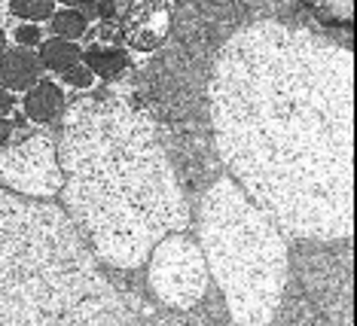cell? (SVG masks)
<instances>
[{"instance_id":"1","label":"cell","mask_w":357,"mask_h":326,"mask_svg":"<svg viewBox=\"0 0 357 326\" xmlns=\"http://www.w3.org/2000/svg\"><path fill=\"white\" fill-rule=\"evenodd\" d=\"M351 52L305 28L259 22L220 49L211 119L241 192L294 238L351 232Z\"/></svg>"},{"instance_id":"2","label":"cell","mask_w":357,"mask_h":326,"mask_svg":"<svg viewBox=\"0 0 357 326\" xmlns=\"http://www.w3.org/2000/svg\"><path fill=\"white\" fill-rule=\"evenodd\" d=\"M59 165L70 217L104 263L137 268L186 226L190 210L150 119L119 98L70 107Z\"/></svg>"},{"instance_id":"3","label":"cell","mask_w":357,"mask_h":326,"mask_svg":"<svg viewBox=\"0 0 357 326\" xmlns=\"http://www.w3.org/2000/svg\"><path fill=\"white\" fill-rule=\"evenodd\" d=\"M0 326H137L61 210L0 195Z\"/></svg>"},{"instance_id":"4","label":"cell","mask_w":357,"mask_h":326,"mask_svg":"<svg viewBox=\"0 0 357 326\" xmlns=\"http://www.w3.org/2000/svg\"><path fill=\"white\" fill-rule=\"evenodd\" d=\"M202 241L232 317L241 326H266L287 281L278 226L232 180H217L202 208Z\"/></svg>"},{"instance_id":"5","label":"cell","mask_w":357,"mask_h":326,"mask_svg":"<svg viewBox=\"0 0 357 326\" xmlns=\"http://www.w3.org/2000/svg\"><path fill=\"white\" fill-rule=\"evenodd\" d=\"M150 256V284L162 302L172 308L196 305L208 284V268L196 244H190L181 235H168L153 247Z\"/></svg>"},{"instance_id":"6","label":"cell","mask_w":357,"mask_h":326,"mask_svg":"<svg viewBox=\"0 0 357 326\" xmlns=\"http://www.w3.org/2000/svg\"><path fill=\"white\" fill-rule=\"evenodd\" d=\"M0 183L28 195H55L61 189V165L46 137H31L0 156Z\"/></svg>"},{"instance_id":"7","label":"cell","mask_w":357,"mask_h":326,"mask_svg":"<svg viewBox=\"0 0 357 326\" xmlns=\"http://www.w3.org/2000/svg\"><path fill=\"white\" fill-rule=\"evenodd\" d=\"M168 34V13L159 0H135L123 19V37L141 52L156 49Z\"/></svg>"},{"instance_id":"8","label":"cell","mask_w":357,"mask_h":326,"mask_svg":"<svg viewBox=\"0 0 357 326\" xmlns=\"http://www.w3.org/2000/svg\"><path fill=\"white\" fill-rule=\"evenodd\" d=\"M40 55L19 46L13 52H3L0 59V86L10 92H28L34 83H40Z\"/></svg>"},{"instance_id":"9","label":"cell","mask_w":357,"mask_h":326,"mask_svg":"<svg viewBox=\"0 0 357 326\" xmlns=\"http://www.w3.org/2000/svg\"><path fill=\"white\" fill-rule=\"evenodd\" d=\"M64 113V92L50 79H40L28 88L25 95V116L46 125V122H55Z\"/></svg>"},{"instance_id":"10","label":"cell","mask_w":357,"mask_h":326,"mask_svg":"<svg viewBox=\"0 0 357 326\" xmlns=\"http://www.w3.org/2000/svg\"><path fill=\"white\" fill-rule=\"evenodd\" d=\"M79 61H83L95 77L113 79V77H119V73L128 68V52L126 49H119V46H113V43H92V46L83 49Z\"/></svg>"},{"instance_id":"11","label":"cell","mask_w":357,"mask_h":326,"mask_svg":"<svg viewBox=\"0 0 357 326\" xmlns=\"http://www.w3.org/2000/svg\"><path fill=\"white\" fill-rule=\"evenodd\" d=\"M79 55H83V49H79L74 40L52 37V40H43V43H40V64L50 70H59V73L79 64Z\"/></svg>"},{"instance_id":"12","label":"cell","mask_w":357,"mask_h":326,"mask_svg":"<svg viewBox=\"0 0 357 326\" xmlns=\"http://www.w3.org/2000/svg\"><path fill=\"white\" fill-rule=\"evenodd\" d=\"M50 28L55 37H64V40H79L89 31V19L79 10H70V6H64V10L52 13L50 15Z\"/></svg>"},{"instance_id":"13","label":"cell","mask_w":357,"mask_h":326,"mask_svg":"<svg viewBox=\"0 0 357 326\" xmlns=\"http://www.w3.org/2000/svg\"><path fill=\"white\" fill-rule=\"evenodd\" d=\"M10 10L25 22H43L55 13V0H10Z\"/></svg>"},{"instance_id":"14","label":"cell","mask_w":357,"mask_h":326,"mask_svg":"<svg viewBox=\"0 0 357 326\" xmlns=\"http://www.w3.org/2000/svg\"><path fill=\"white\" fill-rule=\"evenodd\" d=\"M15 43L25 46V49L40 46V43H43V28H40L37 22H25V24H19V28H15Z\"/></svg>"},{"instance_id":"15","label":"cell","mask_w":357,"mask_h":326,"mask_svg":"<svg viewBox=\"0 0 357 326\" xmlns=\"http://www.w3.org/2000/svg\"><path fill=\"white\" fill-rule=\"evenodd\" d=\"M64 83L74 86V88H89L95 83V73L86 68V64H74V68L64 70Z\"/></svg>"},{"instance_id":"16","label":"cell","mask_w":357,"mask_h":326,"mask_svg":"<svg viewBox=\"0 0 357 326\" xmlns=\"http://www.w3.org/2000/svg\"><path fill=\"white\" fill-rule=\"evenodd\" d=\"M95 15H101L104 22H113L116 19V3L113 0H95Z\"/></svg>"},{"instance_id":"17","label":"cell","mask_w":357,"mask_h":326,"mask_svg":"<svg viewBox=\"0 0 357 326\" xmlns=\"http://www.w3.org/2000/svg\"><path fill=\"white\" fill-rule=\"evenodd\" d=\"M13 107H15V95L10 92V88L0 86V116H10Z\"/></svg>"},{"instance_id":"18","label":"cell","mask_w":357,"mask_h":326,"mask_svg":"<svg viewBox=\"0 0 357 326\" xmlns=\"http://www.w3.org/2000/svg\"><path fill=\"white\" fill-rule=\"evenodd\" d=\"M55 3H70V6H79L83 15H95V0H55Z\"/></svg>"},{"instance_id":"19","label":"cell","mask_w":357,"mask_h":326,"mask_svg":"<svg viewBox=\"0 0 357 326\" xmlns=\"http://www.w3.org/2000/svg\"><path fill=\"white\" fill-rule=\"evenodd\" d=\"M113 37H119L116 24H113V22H104V24H101V40H104V43H113Z\"/></svg>"},{"instance_id":"20","label":"cell","mask_w":357,"mask_h":326,"mask_svg":"<svg viewBox=\"0 0 357 326\" xmlns=\"http://www.w3.org/2000/svg\"><path fill=\"white\" fill-rule=\"evenodd\" d=\"M13 137V122H6L3 116H0V146H6Z\"/></svg>"},{"instance_id":"21","label":"cell","mask_w":357,"mask_h":326,"mask_svg":"<svg viewBox=\"0 0 357 326\" xmlns=\"http://www.w3.org/2000/svg\"><path fill=\"white\" fill-rule=\"evenodd\" d=\"M3 52H6V34L0 31V59H3Z\"/></svg>"}]
</instances>
